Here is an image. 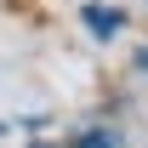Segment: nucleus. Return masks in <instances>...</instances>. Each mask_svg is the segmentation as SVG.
<instances>
[{"instance_id": "obj_2", "label": "nucleus", "mask_w": 148, "mask_h": 148, "mask_svg": "<svg viewBox=\"0 0 148 148\" xmlns=\"http://www.w3.org/2000/svg\"><path fill=\"white\" fill-rule=\"evenodd\" d=\"M80 148H120V143H114L108 131H86V137H80Z\"/></svg>"}, {"instance_id": "obj_3", "label": "nucleus", "mask_w": 148, "mask_h": 148, "mask_svg": "<svg viewBox=\"0 0 148 148\" xmlns=\"http://www.w3.org/2000/svg\"><path fill=\"white\" fill-rule=\"evenodd\" d=\"M137 63H143V69H148V51H143V57H137Z\"/></svg>"}, {"instance_id": "obj_1", "label": "nucleus", "mask_w": 148, "mask_h": 148, "mask_svg": "<svg viewBox=\"0 0 148 148\" xmlns=\"http://www.w3.org/2000/svg\"><path fill=\"white\" fill-rule=\"evenodd\" d=\"M80 17H86V29H91V34H120V29H125V17H120V12H108V6H86Z\"/></svg>"}]
</instances>
